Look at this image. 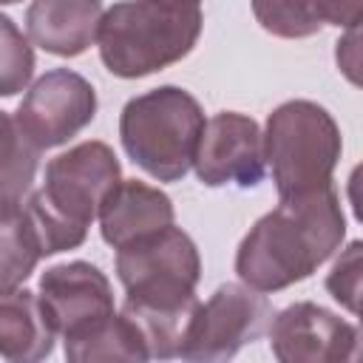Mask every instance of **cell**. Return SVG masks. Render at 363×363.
Instances as JSON below:
<instances>
[{
    "label": "cell",
    "mask_w": 363,
    "mask_h": 363,
    "mask_svg": "<svg viewBox=\"0 0 363 363\" xmlns=\"http://www.w3.org/2000/svg\"><path fill=\"white\" fill-rule=\"evenodd\" d=\"M343 233V210L332 184L281 196V204L258 218L244 235L235 255V272L258 292L284 289L309 278L340 247Z\"/></svg>",
    "instance_id": "cell-1"
},
{
    "label": "cell",
    "mask_w": 363,
    "mask_h": 363,
    "mask_svg": "<svg viewBox=\"0 0 363 363\" xmlns=\"http://www.w3.org/2000/svg\"><path fill=\"white\" fill-rule=\"evenodd\" d=\"M201 34V9L190 0L113 3L99 26V57L116 77L133 79L187 57Z\"/></svg>",
    "instance_id": "cell-2"
},
{
    "label": "cell",
    "mask_w": 363,
    "mask_h": 363,
    "mask_svg": "<svg viewBox=\"0 0 363 363\" xmlns=\"http://www.w3.org/2000/svg\"><path fill=\"white\" fill-rule=\"evenodd\" d=\"M204 125V113L187 91L162 85L125 105L119 136L145 173L176 182L193 167Z\"/></svg>",
    "instance_id": "cell-3"
},
{
    "label": "cell",
    "mask_w": 363,
    "mask_h": 363,
    "mask_svg": "<svg viewBox=\"0 0 363 363\" xmlns=\"http://www.w3.org/2000/svg\"><path fill=\"white\" fill-rule=\"evenodd\" d=\"M264 147L278 193H309L329 187L340 159V130L320 105L292 99L269 113Z\"/></svg>",
    "instance_id": "cell-4"
},
{
    "label": "cell",
    "mask_w": 363,
    "mask_h": 363,
    "mask_svg": "<svg viewBox=\"0 0 363 363\" xmlns=\"http://www.w3.org/2000/svg\"><path fill=\"white\" fill-rule=\"evenodd\" d=\"M116 275L128 301L176 306L196 298L201 261L190 235L170 224L119 247Z\"/></svg>",
    "instance_id": "cell-5"
},
{
    "label": "cell",
    "mask_w": 363,
    "mask_h": 363,
    "mask_svg": "<svg viewBox=\"0 0 363 363\" xmlns=\"http://www.w3.org/2000/svg\"><path fill=\"white\" fill-rule=\"evenodd\" d=\"M272 306L269 301L241 284L218 286L190 323L182 357L187 360H230L238 349L269 332Z\"/></svg>",
    "instance_id": "cell-6"
},
{
    "label": "cell",
    "mask_w": 363,
    "mask_h": 363,
    "mask_svg": "<svg viewBox=\"0 0 363 363\" xmlns=\"http://www.w3.org/2000/svg\"><path fill=\"white\" fill-rule=\"evenodd\" d=\"M119 182L113 150L102 142H82L45 164V184L37 193L57 216L88 230Z\"/></svg>",
    "instance_id": "cell-7"
},
{
    "label": "cell",
    "mask_w": 363,
    "mask_h": 363,
    "mask_svg": "<svg viewBox=\"0 0 363 363\" xmlns=\"http://www.w3.org/2000/svg\"><path fill=\"white\" fill-rule=\"evenodd\" d=\"M96 113V94L91 82L68 68L43 74L14 111L23 133L43 150L77 136Z\"/></svg>",
    "instance_id": "cell-8"
},
{
    "label": "cell",
    "mask_w": 363,
    "mask_h": 363,
    "mask_svg": "<svg viewBox=\"0 0 363 363\" xmlns=\"http://www.w3.org/2000/svg\"><path fill=\"white\" fill-rule=\"evenodd\" d=\"M82 227L57 216L40 193L26 199L17 210L3 216V238H0V289H17L43 255H54L85 241Z\"/></svg>",
    "instance_id": "cell-9"
},
{
    "label": "cell",
    "mask_w": 363,
    "mask_h": 363,
    "mask_svg": "<svg viewBox=\"0 0 363 363\" xmlns=\"http://www.w3.org/2000/svg\"><path fill=\"white\" fill-rule=\"evenodd\" d=\"M40 306L62 340L79 337L113 315L108 278L85 261L57 264L40 278Z\"/></svg>",
    "instance_id": "cell-10"
},
{
    "label": "cell",
    "mask_w": 363,
    "mask_h": 363,
    "mask_svg": "<svg viewBox=\"0 0 363 363\" xmlns=\"http://www.w3.org/2000/svg\"><path fill=\"white\" fill-rule=\"evenodd\" d=\"M193 167L207 187H255L267 167V147L258 125L250 116L233 111L210 116Z\"/></svg>",
    "instance_id": "cell-11"
},
{
    "label": "cell",
    "mask_w": 363,
    "mask_h": 363,
    "mask_svg": "<svg viewBox=\"0 0 363 363\" xmlns=\"http://www.w3.org/2000/svg\"><path fill=\"white\" fill-rule=\"evenodd\" d=\"M357 329L315 303H292L269 323V346L281 363L352 360Z\"/></svg>",
    "instance_id": "cell-12"
},
{
    "label": "cell",
    "mask_w": 363,
    "mask_h": 363,
    "mask_svg": "<svg viewBox=\"0 0 363 363\" xmlns=\"http://www.w3.org/2000/svg\"><path fill=\"white\" fill-rule=\"evenodd\" d=\"M102 17L99 0H34L26 11V31L48 54L77 57L99 37Z\"/></svg>",
    "instance_id": "cell-13"
},
{
    "label": "cell",
    "mask_w": 363,
    "mask_h": 363,
    "mask_svg": "<svg viewBox=\"0 0 363 363\" xmlns=\"http://www.w3.org/2000/svg\"><path fill=\"white\" fill-rule=\"evenodd\" d=\"M173 224L170 199L136 179H122L99 210V230L111 247H125L139 235Z\"/></svg>",
    "instance_id": "cell-14"
},
{
    "label": "cell",
    "mask_w": 363,
    "mask_h": 363,
    "mask_svg": "<svg viewBox=\"0 0 363 363\" xmlns=\"http://www.w3.org/2000/svg\"><path fill=\"white\" fill-rule=\"evenodd\" d=\"M57 332L51 329L40 298L28 289L3 292L0 301V354L9 363H37L51 354Z\"/></svg>",
    "instance_id": "cell-15"
},
{
    "label": "cell",
    "mask_w": 363,
    "mask_h": 363,
    "mask_svg": "<svg viewBox=\"0 0 363 363\" xmlns=\"http://www.w3.org/2000/svg\"><path fill=\"white\" fill-rule=\"evenodd\" d=\"M65 357L74 363H94V360H147V343L139 326L125 315H111L91 332L65 340Z\"/></svg>",
    "instance_id": "cell-16"
},
{
    "label": "cell",
    "mask_w": 363,
    "mask_h": 363,
    "mask_svg": "<svg viewBox=\"0 0 363 363\" xmlns=\"http://www.w3.org/2000/svg\"><path fill=\"white\" fill-rule=\"evenodd\" d=\"M122 312L139 326L150 357H182L190 323L199 312V301L176 303V306H153V303H136L125 301Z\"/></svg>",
    "instance_id": "cell-17"
},
{
    "label": "cell",
    "mask_w": 363,
    "mask_h": 363,
    "mask_svg": "<svg viewBox=\"0 0 363 363\" xmlns=\"http://www.w3.org/2000/svg\"><path fill=\"white\" fill-rule=\"evenodd\" d=\"M3 216L23 204V193L34 182L40 147L23 133L14 113H3Z\"/></svg>",
    "instance_id": "cell-18"
},
{
    "label": "cell",
    "mask_w": 363,
    "mask_h": 363,
    "mask_svg": "<svg viewBox=\"0 0 363 363\" xmlns=\"http://www.w3.org/2000/svg\"><path fill=\"white\" fill-rule=\"evenodd\" d=\"M255 20L275 37H312L320 31L323 20L315 0H252Z\"/></svg>",
    "instance_id": "cell-19"
},
{
    "label": "cell",
    "mask_w": 363,
    "mask_h": 363,
    "mask_svg": "<svg viewBox=\"0 0 363 363\" xmlns=\"http://www.w3.org/2000/svg\"><path fill=\"white\" fill-rule=\"evenodd\" d=\"M329 295L352 315L360 318L363 326V241L349 244L326 275Z\"/></svg>",
    "instance_id": "cell-20"
},
{
    "label": "cell",
    "mask_w": 363,
    "mask_h": 363,
    "mask_svg": "<svg viewBox=\"0 0 363 363\" xmlns=\"http://www.w3.org/2000/svg\"><path fill=\"white\" fill-rule=\"evenodd\" d=\"M34 71V54L31 45L23 40V34L14 28L9 17H0V94L14 96Z\"/></svg>",
    "instance_id": "cell-21"
},
{
    "label": "cell",
    "mask_w": 363,
    "mask_h": 363,
    "mask_svg": "<svg viewBox=\"0 0 363 363\" xmlns=\"http://www.w3.org/2000/svg\"><path fill=\"white\" fill-rule=\"evenodd\" d=\"M335 62H337L340 74L352 85L363 88V23L354 26V28H349L337 40V45H335Z\"/></svg>",
    "instance_id": "cell-22"
},
{
    "label": "cell",
    "mask_w": 363,
    "mask_h": 363,
    "mask_svg": "<svg viewBox=\"0 0 363 363\" xmlns=\"http://www.w3.org/2000/svg\"><path fill=\"white\" fill-rule=\"evenodd\" d=\"M320 20L337 28H354L363 23V0H315Z\"/></svg>",
    "instance_id": "cell-23"
},
{
    "label": "cell",
    "mask_w": 363,
    "mask_h": 363,
    "mask_svg": "<svg viewBox=\"0 0 363 363\" xmlns=\"http://www.w3.org/2000/svg\"><path fill=\"white\" fill-rule=\"evenodd\" d=\"M346 193H349V204H352V210H354V218L363 221V162L352 170Z\"/></svg>",
    "instance_id": "cell-24"
},
{
    "label": "cell",
    "mask_w": 363,
    "mask_h": 363,
    "mask_svg": "<svg viewBox=\"0 0 363 363\" xmlns=\"http://www.w3.org/2000/svg\"><path fill=\"white\" fill-rule=\"evenodd\" d=\"M3 3H17V0H3Z\"/></svg>",
    "instance_id": "cell-25"
},
{
    "label": "cell",
    "mask_w": 363,
    "mask_h": 363,
    "mask_svg": "<svg viewBox=\"0 0 363 363\" xmlns=\"http://www.w3.org/2000/svg\"><path fill=\"white\" fill-rule=\"evenodd\" d=\"M190 3H201V0H190Z\"/></svg>",
    "instance_id": "cell-26"
}]
</instances>
